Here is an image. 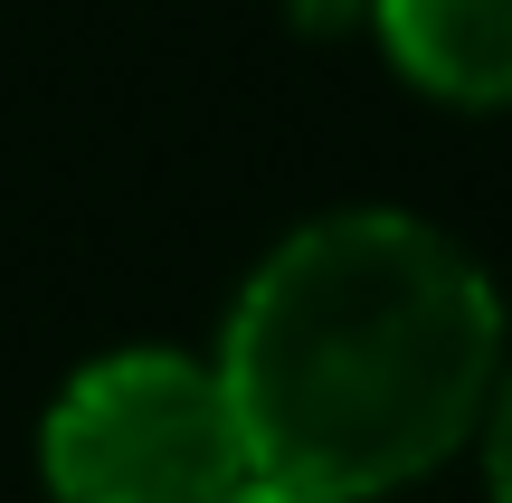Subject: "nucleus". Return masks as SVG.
<instances>
[{"mask_svg":"<svg viewBox=\"0 0 512 503\" xmlns=\"http://www.w3.org/2000/svg\"><path fill=\"white\" fill-rule=\"evenodd\" d=\"M219 503H313V494H294V485H275V475H247V485H228Z\"/></svg>","mask_w":512,"mask_h":503,"instance_id":"nucleus-5","label":"nucleus"},{"mask_svg":"<svg viewBox=\"0 0 512 503\" xmlns=\"http://www.w3.org/2000/svg\"><path fill=\"white\" fill-rule=\"evenodd\" d=\"M294 10H313V19H342V10H351V0H294Z\"/></svg>","mask_w":512,"mask_h":503,"instance_id":"nucleus-6","label":"nucleus"},{"mask_svg":"<svg viewBox=\"0 0 512 503\" xmlns=\"http://www.w3.org/2000/svg\"><path fill=\"white\" fill-rule=\"evenodd\" d=\"M484 475H494V503H512V380H494L484 399Z\"/></svg>","mask_w":512,"mask_h":503,"instance_id":"nucleus-4","label":"nucleus"},{"mask_svg":"<svg viewBox=\"0 0 512 503\" xmlns=\"http://www.w3.org/2000/svg\"><path fill=\"white\" fill-rule=\"evenodd\" d=\"M57 503H219L247 485V428L228 380L190 352H114L67 380L38 428Z\"/></svg>","mask_w":512,"mask_h":503,"instance_id":"nucleus-2","label":"nucleus"},{"mask_svg":"<svg viewBox=\"0 0 512 503\" xmlns=\"http://www.w3.org/2000/svg\"><path fill=\"white\" fill-rule=\"evenodd\" d=\"M219 380L256 475L313 503H370L484 428L503 380V304L427 219L342 209L294 228L247 276Z\"/></svg>","mask_w":512,"mask_h":503,"instance_id":"nucleus-1","label":"nucleus"},{"mask_svg":"<svg viewBox=\"0 0 512 503\" xmlns=\"http://www.w3.org/2000/svg\"><path fill=\"white\" fill-rule=\"evenodd\" d=\"M389 57L446 105H512V0H370Z\"/></svg>","mask_w":512,"mask_h":503,"instance_id":"nucleus-3","label":"nucleus"}]
</instances>
